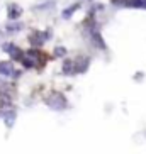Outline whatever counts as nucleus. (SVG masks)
Masks as SVG:
<instances>
[{"label":"nucleus","instance_id":"1","mask_svg":"<svg viewBox=\"0 0 146 154\" xmlns=\"http://www.w3.org/2000/svg\"><path fill=\"white\" fill-rule=\"evenodd\" d=\"M46 103L49 105L53 110H63L66 107V100H65V97L58 95V93H53L51 97L46 98Z\"/></svg>","mask_w":146,"mask_h":154},{"label":"nucleus","instance_id":"2","mask_svg":"<svg viewBox=\"0 0 146 154\" xmlns=\"http://www.w3.org/2000/svg\"><path fill=\"white\" fill-rule=\"evenodd\" d=\"M14 73V69H12V63H5V61H2L0 63V75H5V76H9V75H12Z\"/></svg>","mask_w":146,"mask_h":154},{"label":"nucleus","instance_id":"3","mask_svg":"<svg viewBox=\"0 0 146 154\" xmlns=\"http://www.w3.org/2000/svg\"><path fill=\"white\" fill-rule=\"evenodd\" d=\"M4 120L7 122V125H12L14 124V120H15V112L14 110H10V112H5V115H4Z\"/></svg>","mask_w":146,"mask_h":154},{"label":"nucleus","instance_id":"4","mask_svg":"<svg viewBox=\"0 0 146 154\" xmlns=\"http://www.w3.org/2000/svg\"><path fill=\"white\" fill-rule=\"evenodd\" d=\"M19 15H21V9H19L17 5H10V9H9V17H10V19H17Z\"/></svg>","mask_w":146,"mask_h":154},{"label":"nucleus","instance_id":"5","mask_svg":"<svg viewBox=\"0 0 146 154\" xmlns=\"http://www.w3.org/2000/svg\"><path fill=\"white\" fill-rule=\"evenodd\" d=\"M77 9H78V4H77V5H71V7H68L66 10H63V17H65V19H68Z\"/></svg>","mask_w":146,"mask_h":154},{"label":"nucleus","instance_id":"6","mask_svg":"<svg viewBox=\"0 0 146 154\" xmlns=\"http://www.w3.org/2000/svg\"><path fill=\"white\" fill-rule=\"evenodd\" d=\"M19 29H21V24H10V26H9V31H10V32L19 31Z\"/></svg>","mask_w":146,"mask_h":154},{"label":"nucleus","instance_id":"7","mask_svg":"<svg viewBox=\"0 0 146 154\" xmlns=\"http://www.w3.org/2000/svg\"><path fill=\"white\" fill-rule=\"evenodd\" d=\"M55 53H56V56H65V53H66V51H65V48H58Z\"/></svg>","mask_w":146,"mask_h":154}]
</instances>
